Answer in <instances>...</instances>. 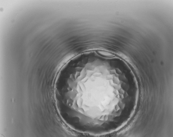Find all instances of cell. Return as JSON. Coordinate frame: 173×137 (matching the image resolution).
Returning a JSON list of instances; mask_svg holds the SVG:
<instances>
[{
    "instance_id": "cell-1",
    "label": "cell",
    "mask_w": 173,
    "mask_h": 137,
    "mask_svg": "<svg viewBox=\"0 0 173 137\" xmlns=\"http://www.w3.org/2000/svg\"><path fill=\"white\" fill-rule=\"evenodd\" d=\"M115 75L86 71L76 79L70 110L73 120L83 134L106 136L114 130V124L119 121L116 108L123 101L114 93Z\"/></svg>"
},
{
    "instance_id": "cell-2",
    "label": "cell",
    "mask_w": 173,
    "mask_h": 137,
    "mask_svg": "<svg viewBox=\"0 0 173 137\" xmlns=\"http://www.w3.org/2000/svg\"><path fill=\"white\" fill-rule=\"evenodd\" d=\"M97 53L99 55L105 57H113L115 55L112 53L102 50H98L97 51Z\"/></svg>"
},
{
    "instance_id": "cell-3",
    "label": "cell",
    "mask_w": 173,
    "mask_h": 137,
    "mask_svg": "<svg viewBox=\"0 0 173 137\" xmlns=\"http://www.w3.org/2000/svg\"><path fill=\"white\" fill-rule=\"evenodd\" d=\"M115 70L116 73L118 74V75H120V74L122 73V72L119 69V68H116Z\"/></svg>"
}]
</instances>
